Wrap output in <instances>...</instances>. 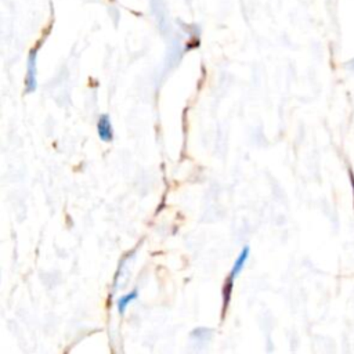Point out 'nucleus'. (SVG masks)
<instances>
[{
  "label": "nucleus",
  "instance_id": "f03ea898",
  "mask_svg": "<svg viewBox=\"0 0 354 354\" xmlns=\"http://www.w3.org/2000/svg\"><path fill=\"white\" fill-rule=\"evenodd\" d=\"M97 134L101 141L111 142L113 140V127L109 116L106 113L100 115L97 120Z\"/></svg>",
  "mask_w": 354,
  "mask_h": 354
},
{
  "label": "nucleus",
  "instance_id": "f257e3e1",
  "mask_svg": "<svg viewBox=\"0 0 354 354\" xmlns=\"http://www.w3.org/2000/svg\"><path fill=\"white\" fill-rule=\"evenodd\" d=\"M37 50L32 48L28 55L26 62V75H25V91L28 94L36 91L37 88Z\"/></svg>",
  "mask_w": 354,
  "mask_h": 354
},
{
  "label": "nucleus",
  "instance_id": "423d86ee",
  "mask_svg": "<svg viewBox=\"0 0 354 354\" xmlns=\"http://www.w3.org/2000/svg\"><path fill=\"white\" fill-rule=\"evenodd\" d=\"M350 68H351V69H354V59H351V62H350Z\"/></svg>",
  "mask_w": 354,
  "mask_h": 354
},
{
  "label": "nucleus",
  "instance_id": "39448f33",
  "mask_svg": "<svg viewBox=\"0 0 354 354\" xmlns=\"http://www.w3.org/2000/svg\"><path fill=\"white\" fill-rule=\"evenodd\" d=\"M137 297H138V289H133L131 292H129V293L120 296V297L118 299V301H116L119 314H123V313L126 311V308L129 307V304H130L131 301H134Z\"/></svg>",
  "mask_w": 354,
  "mask_h": 354
},
{
  "label": "nucleus",
  "instance_id": "7ed1b4c3",
  "mask_svg": "<svg viewBox=\"0 0 354 354\" xmlns=\"http://www.w3.org/2000/svg\"><path fill=\"white\" fill-rule=\"evenodd\" d=\"M249 254H250V248L246 245V246H243V248L241 249L238 257L235 259V261H234V264H232V268H231V271H230V275H228L230 278L235 279V278L241 274V271L243 270V267H245V264H246V261H248V259H249Z\"/></svg>",
  "mask_w": 354,
  "mask_h": 354
},
{
  "label": "nucleus",
  "instance_id": "20e7f679",
  "mask_svg": "<svg viewBox=\"0 0 354 354\" xmlns=\"http://www.w3.org/2000/svg\"><path fill=\"white\" fill-rule=\"evenodd\" d=\"M234 281L232 278L227 277L225 282H224V286H223V314H221V318L225 317V313L228 310V306H230V300H231V295H232V286H234Z\"/></svg>",
  "mask_w": 354,
  "mask_h": 354
}]
</instances>
